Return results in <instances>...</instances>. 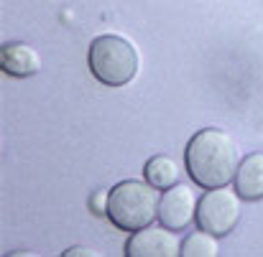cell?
Masks as SVG:
<instances>
[{"mask_svg":"<svg viewBox=\"0 0 263 257\" xmlns=\"http://www.w3.org/2000/svg\"><path fill=\"white\" fill-rule=\"evenodd\" d=\"M181 255L184 257H215L220 255V245H217V234L212 232H192L184 245H181Z\"/></svg>","mask_w":263,"mask_h":257,"instance_id":"cell-10","label":"cell"},{"mask_svg":"<svg viewBox=\"0 0 263 257\" xmlns=\"http://www.w3.org/2000/svg\"><path fill=\"white\" fill-rule=\"evenodd\" d=\"M143 176L148 183H154L156 188H172L174 183H179V176H181V166L174 156L169 153H161V156H154L146 168H143Z\"/></svg>","mask_w":263,"mask_h":257,"instance_id":"cell-9","label":"cell"},{"mask_svg":"<svg viewBox=\"0 0 263 257\" xmlns=\"http://www.w3.org/2000/svg\"><path fill=\"white\" fill-rule=\"evenodd\" d=\"M240 194L238 188H228V186H217V188H207L204 196L199 199L197 206V224L204 232H212L217 237L230 234L240 217H243V204H240Z\"/></svg>","mask_w":263,"mask_h":257,"instance_id":"cell-4","label":"cell"},{"mask_svg":"<svg viewBox=\"0 0 263 257\" xmlns=\"http://www.w3.org/2000/svg\"><path fill=\"white\" fill-rule=\"evenodd\" d=\"M235 188L246 201L263 199V153H251L240 161L235 173Z\"/></svg>","mask_w":263,"mask_h":257,"instance_id":"cell-8","label":"cell"},{"mask_svg":"<svg viewBox=\"0 0 263 257\" xmlns=\"http://www.w3.org/2000/svg\"><path fill=\"white\" fill-rule=\"evenodd\" d=\"M67 257H74V255H87V257H97L100 252L97 250H89V247H72V250H67L64 252Z\"/></svg>","mask_w":263,"mask_h":257,"instance_id":"cell-12","label":"cell"},{"mask_svg":"<svg viewBox=\"0 0 263 257\" xmlns=\"http://www.w3.org/2000/svg\"><path fill=\"white\" fill-rule=\"evenodd\" d=\"M159 188L148 181H123L110 188V222L123 232H138L159 219Z\"/></svg>","mask_w":263,"mask_h":257,"instance_id":"cell-2","label":"cell"},{"mask_svg":"<svg viewBox=\"0 0 263 257\" xmlns=\"http://www.w3.org/2000/svg\"><path fill=\"white\" fill-rule=\"evenodd\" d=\"M0 67L10 77H33L41 69V56L23 41H10L0 51Z\"/></svg>","mask_w":263,"mask_h":257,"instance_id":"cell-7","label":"cell"},{"mask_svg":"<svg viewBox=\"0 0 263 257\" xmlns=\"http://www.w3.org/2000/svg\"><path fill=\"white\" fill-rule=\"evenodd\" d=\"M128 257H176L181 255V242L174 229L169 227H143L138 229L128 245H125Z\"/></svg>","mask_w":263,"mask_h":257,"instance_id":"cell-6","label":"cell"},{"mask_svg":"<svg viewBox=\"0 0 263 257\" xmlns=\"http://www.w3.org/2000/svg\"><path fill=\"white\" fill-rule=\"evenodd\" d=\"M240 166L238 145L230 133L220 127L199 130L186 145V171L202 188H217L235 181Z\"/></svg>","mask_w":263,"mask_h":257,"instance_id":"cell-1","label":"cell"},{"mask_svg":"<svg viewBox=\"0 0 263 257\" xmlns=\"http://www.w3.org/2000/svg\"><path fill=\"white\" fill-rule=\"evenodd\" d=\"M197 191L186 183H174L172 188H164L161 204H159V219L164 227L184 232L192 219H197Z\"/></svg>","mask_w":263,"mask_h":257,"instance_id":"cell-5","label":"cell"},{"mask_svg":"<svg viewBox=\"0 0 263 257\" xmlns=\"http://www.w3.org/2000/svg\"><path fill=\"white\" fill-rule=\"evenodd\" d=\"M87 64L97 82L105 87H123L138 72V51L128 38L105 33L92 41Z\"/></svg>","mask_w":263,"mask_h":257,"instance_id":"cell-3","label":"cell"},{"mask_svg":"<svg viewBox=\"0 0 263 257\" xmlns=\"http://www.w3.org/2000/svg\"><path fill=\"white\" fill-rule=\"evenodd\" d=\"M107 206H110V191L97 188V191L89 196V209H92V214L102 217V214H107Z\"/></svg>","mask_w":263,"mask_h":257,"instance_id":"cell-11","label":"cell"}]
</instances>
